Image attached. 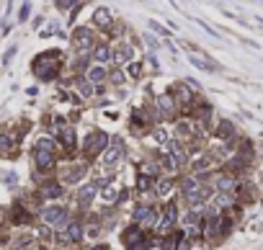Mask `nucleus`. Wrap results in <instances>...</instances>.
I'll return each instance as SVG.
<instances>
[{
  "label": "nucleus",
  "mask_w": 263,
  "mask_h": 250,
  "mask_svg": "<svg viewBox=\"0 0 263 250\" xmlns=\"http://www.w3.org/2000/svg\"><path fill=\"white\" fill-rule=\"evenodd\" d=\"M152 186H155L152 178L137 173V178H134V194H140V196H152Z\"/></svg>",
  "instance_id": "21"
},
{
  "label": "nucleus",
  "mask_w": 263,
  "mask_h": 250,
  "mask_svg": "<svg viewBox=\"0 0 263 250\" xmlns=\"http://www.w3.org/2000/svg\"><path fill=\"white\" fill-rule=\"evenodd\" d=\"M106 83H111V85H124L127 83V72L121 70V67H113V70H109V80Z\"/></svg>",
  "instance_id": "24"
},
{
  "label": "nucleus",
  "mask_w": 263,
  "mask_h": 250,
  "mask_svg": "<svg viewBox=\"0 0 263 250\" xmlns=\"http://www.w3.org/2000/svg\"><path fill=\"white\" fill-rule=\"evenodd\" d=\"M85 80H90L93 85H104L109 80V67L106 65H90L85 70Z\"/></svg>",
  "instance_id": "16"
},
{
  "label": "nucleus",
  "mask_w": 263,
  "mask_h": 250,
  "mask_svg": "<svg viewBox=\"0 0 263 250\" xmlns=\"http://www.w3.org/2000/svg\"><path fill=\"white\" fill-rule=\"evenodd\" d=\"M90 60H93V65H109L111 62V47L106 41L96 44L93 52H90Z\"/></svg>",
  "instance_id": "20"
},
{
  "label": "nucleus",
  "mask_w": 263,
  "mask_h": 250,
  "mask_svg": "<svg viewBox=\"0 0 263 250\" xmlns=\"http://www.w3.org/2000/svg\"><path fill=\"white\" fill-rule=\"evenodd\" d=\"M152 108H155V113H157V119H160V121H170V119H176V116H178V104L173 101V96H170V90L155 98Z\"/></svg>",
  "instance_id": "10"
},
{
  "label": "nucleus",
  "mask_w": 263,
  "mask_h": 250,
  "mask_svg": "<svg viewBox=\"0 0 263 250\" xmlns=\"http://www.w3.org/2000/svg\"><path fill=\"white\" fill-rule=\"evenodd\" d=\"M191 65H193V67H199V70H209V72L217 70L214 65H209L207 60H204V57H196V54H191Z\"/></svg>",
  "instance_id": "25"
},
{
  "label": "nucleus",
  "mask_w": 263,
  "mask_h": 250,
  "mask_svg": "<svg viewBox=\"0 0 263 250\" xmlns=\"http://www.w3.org/2000/svg\"><path fill=\"white\" fill-rule=\"evenodd\" d=\"M140 176H147V178H152V180H157L160 176H163L157 157H145V160H140Z\"/></svg>",
  "instance_id": "17"
},
{
  "label": "nucleus",
  "mask_w": 263,
  "mask_h": 250,
  "mask_svg": "<svg viewBox=\"0 0 263 250\" xmlns=\"http://www.w3.org/2000/svg\"><path fill=\"white\" fill-rule=\"evenodd\" d=\"M57 5H60L62 10H67V8H75L77 0H57Z\"/></svg>",
  "instance_id": "28"
},
{
  "label": "nucleus",
  "mask_w": 263,
  "mask_h": 250,
  "mask_svg": "<svg viewBox=\"0 0 263 250\" xmlns=\"http://www.w3.org/2000/svg\"><path fill=\"white\" fill-rule=\"evenodd\" d=\"M31 16V3H24L21 5V13H18V21H26Z\"/></svg>",
  "instance_id": "27"
},
{
  "label": "nucleus",
  "mask_w": 263,
  "mask_h": 250,
  "mask_svg": "<svg viewBox=\"0 0 263 250\" xmlns=\"http://www.w3.org/2000/svg\"><path fill=\"white\" fill-rule=\"evenodd\" d=\"M34 72L39 80H54L60 72V52H44L34 60Z\"/></svg>",
  "instance_id": "7"
},
{
  "label": "nucleus",
  "mask_w": 263,
  "mask_h": 250,
  "mask_svg": "<svg viewBox=\"0 0 263 250\" xmlns=\"http://www.w3.org/2000/svg\"><path fill=\"white\" fill-rule=\"evenodd\" d=\"M147 137H150L157 147H165L168 144V140H170V134H168V129H163L160 127V124H155V127L150 129V134H147Z\"/></svg>",
  "instance_id": "22"
},
{
  "label": "nucleus",
  "mask_w": 263,
  "mask_h": 250,
  "mask_svg": "<svg viewBox=\"0 0 263 250\" xmlns=\"http://www.w3.org/2000/svg\"><path fill=\"white\" fill-rule=\"evenodd\" d=\"M16 54V47H10L8 52H5V57H3V62H10V57H13Z\"/></svg>",
  "instance_id": "30"
},
{
  "label": "nucleus",
  "mask_w": 263,
  "mask_h": 250,
  "mask_svg": "<svg viewBox=\"0 0 263 250\" xmlns=\"http://www.w3.org/2000/svg\"><path fill=\"white\" fill-rule=\"evenodd\" d=\"M90 176V163L83 160V157H73V160H65L60 168H57V180L62 186H80L85 183V178Z\"/></svg>",
  "instance_id": "2"
},
{
  "label": "nucleus",
  "mask_w": 263,
  "mask_h": 250,
  "mask_svg": "<svg viewBox=\"0 0 263 250\" xmlns=\"http://www.w3.org/2000/svg\"><path fill=\"white\" fill-rule=\"evenodd\" d=\"M134 60V47L129 41H119L116 47L111 49V62H116V65H129Z\"/></svg>",
  "instance_id": "14"
},
{
  "label": "nucleus",
  "mask_w": 263,
  "mask_h": 250,
  "mask_svg": "<svg viewBox=\"0 0 263 250\" xmlns=\"http://www.w3.org/2000/svg\"><path fill=\"white\" fill-rule=\"evenodd\" d=\"M37 217L41 219V224H49L54 232H62V230H67V224L73 219V209L62 201H49L39 209Z\"/></svg>",
  "instance_id": "1"
},
{
  "label": "nucleus",
  "mask_w": 263,
  "mask_h": 250,
  "mask_svg": "<svg viewBox=\"0 0 263 250\" xmlns=\"http://www.w3.org/2000/svg\"><path fill=\"white\" fill-rule=\"evenodd\" d=\"M127 75H129V77H140V75H142V62H134V60H132V62L127 65Z\"/></svg>",
  "instance_id": "26"
},
{
  "label": "nucleus",
  "mask_w": 263,
  "mask_h": 250,
  "mask_svg": "<svg viewBox=\"0 0 263 250\" xmlns=\"http://www.w3.org/2000/svg\"><path fill=\"white\" fill-rule=\"evenodd\" d=\"M178 224H181V199H168L163 207H160V217H157L155 232H157V235L176 232Z\"/></svg>",
  "instance_id": "4"
},
{
  "label": "nucleus",
  "mask_w": 263,
  "mask_h": 250,
  "mask_svg": "<svg viewBox=\"0 0 263 250\" xmlns=\"http://www.w3.org/2000/svg\"><path fill=\"white\" fill-rule=\"evenodd\" d=\"M212 137H214L217 142H225V140L237 137V129H235V124H232L230 119H217V127H214V132H212Z\"/></svg>",
  "instance_id": "15"
},
{
  "label": "nucleus",
  "mask_w": 263,
  "mask_h": 250,
  "mask_svg": "<svg viewBox=\"0 0 263 250\" xmlns=\"http://www.w3.org/2000/svg\"><path fill=\"white\" fill-rule=\"evenodd\" d=\"M109 142H111V134H109V132L93 129L83 142H80V157H83V160H88V163L98 160V157L104 155V150L109 147Z\"/></svg>",
  "instance_id": "3"
},
{
  "label": "nucleus",
  "mask_w": 263,
  "mask_h": 250,
  "mask_svg": "<svg viewBox=\"0 0 263 250\" xmlns=\"http://www.w3.org/2000/svg\"><path fill=\"white\" fill-rule=\"evenodd\" d=\"M145 41H147V47H150V49H157V41H155V36H150V34H145Z\"/></svg>",
  "instance_id": "29"
},
{
  "label": "nucleus",
  "mask_w": 263,
  "mask_h": 250,
  "mask_svg": "<svg viewBox=\"0 0 263 250\" xmlns=\"http://www.w3.org/2000/svg\"><path fill=\"white\" fill-rule=\"evenodd\" d=\"M145 232L147 230H142L140 224H127L121 230V245L127 248V250H140V245H142V237H145Z\"/></svg>",
  "instance_id": "12"
},
{
  "label": "nucleus",
  "mask_w": 263,
  "mask_h": 250,
  "mask_svg": "<svg viewBox=\"0 0 263 250\" xmlns=\"http://www.w3.org/2000/svg\"><path fill=\"white\" fill-rule=\"evenodd\" d=\"M73 47L77 52V57H88L96 47V36H93V29L90 26H80L73 31Z\"/></svg>",
  "instance_id": "9"
},
{
  "label": "nucleus",
  "mask_w": 263,
  "mask_h": 250,
  "mask_svg": "<svg viewBox=\"0 0 263 250\" xmlns=\"http://www.w3.org/2000/svg\"><path fill=\"white\" fill-rule=\"evenodd\" d=\"M75 93H77V98H93L96 96V85L90 83V80H85V75H75Z\"/></svg>",
  "instance_id": "19"
},
{
  "label": "nucleus",
  "mask_w": 263,
  "mask_h": 250,
  "mask_svg": "<svg viewBox=\"0 0 263 250\" xmlns=\"http://www.w3.org/2000/svg\"><path fill=\"white\" fill-rule=\"evenodd\" d=\"M176 191H178V178L160 176V178L155 180V186H152V196L168 201V196H170V194H176Z\"/></svg>",
  "instance_id": "13"
},
{
  "label": "nucleus",
  "mask_w": 263,
  "mask_h": 250,
  "mask_svg": "<svg viewBox=\"0 0 263 250\" xmlns=\"http://www.w3.org/2000/svg\"><path fill=\"white\" fill-rule=\"evenodd\" d=\"M127 155H129L127 142H124L121 137H111L109 147L104 150V155H101V165H104L109 173H111V170H116L124 160H127Z\"/></svg>",
  "instance_id": "6"
},
{
  "label": "nucleus",
  "mask_w": 263,
  "mask_h": 250,
  "mask_svg": "<svg viewBox=\"0 0 263 250\" xmlns=\"http://www.w3.org/2000/svg\"><path fill=\"white\" fill-rule=\"evenodd\" d=\"M160 207H163V204H160ZM160 207H157L155 201H137L134 207H132V222L140 224L142 230L155 232L157 217H160Z\"/></svg>",
  "instance_id": "5"
},
{
  "label": "nucleus",
  "mask_w": 263,
  "mask_h": 250,
  "mask_svg": "<svg viewBox=\"0 0 263 250\" xmlns=\"http://www.w3.org/2000/svg\"><path fill=\"white\" fill-rule=\"evenodd\" d=\"M98 196L104 199L106 204H116V201H119V188L109 183V186H104V188H101V194H98Z\"/></svg>",
  "instance_id": "23"
},
{
  "label": "nucleus",
  "mask_w": 263,
  "mask_h": 250,
  "mask_svg": "<svg viewBox=\"0 0 263 250\" xmlns=\"http://www.w3.org/2000/svg\"><path fill=\"white\" fill-rule=\"evenodd\" d=\"M67 194V186H62L57 178H47L44 183L37 186V191H34V199H37L41 207L44 204H49V201H62Z\"/></svg>",
  "instance_id": "8"
},
{
  "label": "nucleus",
  "mask_w": 263,
  "mask_h": 250,
  "mask_svg": "<svg viewBox=\"0 0 263 250\" xmlns=\"http://www.w3.org/2000/svg\"><path fill=\"white\" fill-rule=\"evenodd\" d=\"M93 26H98L101 31H111L113 29V16L109 8H96L93 10Z\"/></svg>",
  "instance_id": "18"
},
{
  "label": "nucleus",
  "mask_w": 263,
  "mask_h": 250,
  "mask_svg": "<svg viewBox=\"0 0 263 250\" xmlns=\"http://www.w3.org/2000/svg\"><path fill=\"white\" fill-rule=\"evenodd\" d=\"M65 235H67L70 248L83 245L85 243V214H73V219H70V224H67Z\"/></svg>",
  "instance_id": "11"
},
{
  "label": "nucleus",
  "mask_w": 263,
  "mask_h": 250,
  "mask_svg": "<svg viewBox=\"0 0 263 250\" xmlns=\"http://www.w3.org/2000/svg\"><path fill=\"white\" fill-rule=\"evenodd\" d=\"M3 219H5V212H3V209H0V227H3V224H5Z\"/></svg>",
  "instance_id": "31"
}]
</instances>
